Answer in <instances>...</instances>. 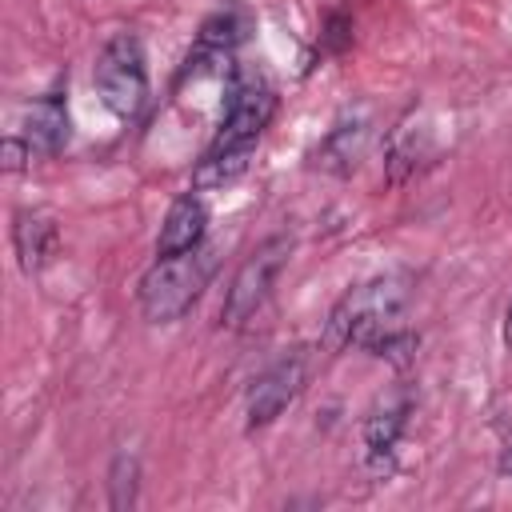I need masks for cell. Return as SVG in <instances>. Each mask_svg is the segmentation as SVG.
<instances>
[{"mask_svg": "<svg viewBox=\"0 0 512 512\" xmlns=\"http://www.w3.org/2000/svg\"><path fill=\"white\" fill-rule=\"evenodd\" d=\"M408 296H412V276L408 272H384V276L352 284L328 312L324 348L328 352L368 348L376 336L396 328V316L408 308Z\"/></svg>", "mask_w": 512, "mask_h": 512, "instance_id": "1", "label": "cell"}, {"mask_svg": "<svg viewBox=\"0 0 512 512\" xmlns=\"http://www.w3.org/2000/svg\"><path fill=\"white\" fill-rule=\"evenodd\" d=\"M216 268V248H192L180 256H156V264L136 284V304L148 324H176L204 292Z\"/></svg>", "mask_w": 512, "mask_h": 512, "instance_id": "2", "label": "cell"}, {"mask_svg": "<svg viewBox=\"0 0 512 512\" xmlns=\"http://www.w3.org/2000/svg\"><path fill=\"white\" fill-rule=\"evenodd\" d=\"M276 88L256 64H232L224 84L220 128L212 136V152H256V140L272 124Z\"/></svg>", "mask_w": 512, "mask_h": 512, "instance_id": "3", "label": "cell"}, {"mask_svg": "<svg viewBox=\"0 0 512 512\" xmlns=\"http://www.w3.org/2000/svg\"><path fill=\"white\" fill-rule=\"evenodd\" d=\"M92 84L96 96L104 100V108L120 120L136 116L144 108L148 96V60H144V44L136 32H112L92 64Z\"/></svg>", "mask_w": 512, "mask_h": 512, "instance_id": "4", "label": "cell"}, {"mask_svg": "<svg viewBox=\"0 0 512 512\" xmlns=\"http://www.w3.org/2000/svg\"><path fill=\"white\" fill-rule=\"evenodd\" d=\"M288 252H292V240L288 236H268L264 244H256L244 264L236 268L228 292H224V304H220V324L224 328H244L268 300L280 268L288 264Z\"/></svg>", "mask_w": 512, "mask_h": 512, "instance_id": "5", "label": "cell"}, {"mask_svg": "<svg viewBox=\"0 0 512 512\" xmlns=\"http://www.w3.org/2000/svg\"><path fill=\"white\" fill-rule=\"evenodd\" d=\"M304 380H308V352L304 348H292L284 352L276 364H268L248 396H244V428L256 432V428H268L300 392H304Z\"/></svg>", "mask_w": 512, "mask_h": 512, "instance_id": "6", "label": "cell"}, {"mask_svg": "<svg viewBox=\"0 0 512 512\" xmlns=\"http://www.w3.org/2000/svg\"><path fill=\"white\" fill-rule=\"evenodd\" d=\"M408 412H412V396H408L404 388L380 396V400L368 408L360 436H364V460H368L372 472H388V468H392L396 444H400V436H404V428H408Z\"/></svg>", "mask_w": 512, "mask_h": 512, "instance_id": "7", "label": "cell"}, {"mask_svg": "<svg viewBox=\"0 0 512 512\" xmlns=\"http://www.w3.org/2000/svg\"><path fill=\"white\" fill-rule=\"evenodd\" d=\"M12 248H16V264L24 276L44 272L56 252H60V224L52 212L44 208H20L12 216Z\"/></svg>", "mask_w": 512, "mask_h": 512, "instance_id": "8", "label": "cell"}, {"mask_svg": "<svg viewBox=\"0 0 512 512\" xmlns=\"http://www.w3.org/2000/svg\"><path fill=\"white\" fill-rule=\"evenodd\" d=\"M208 232V204L196 192H184L172 200V208L164 212L160 236H156V256H180L204 244Z\"/></svg>", "mask_w": 512, "mask_h": 512, "instance_id": "9", "label": "cell"}, {"mask_svg": "<svg viewBox=\"0 0 512 512\" xmlns=\"http://www.w3.org/2000/svg\"><path fill=\"white\" fill-rule=\"evenodd\" d=\"M364 148H368V120L364 116H344L324 132V140L312 152V164L332 172V176H348V172H356Z\"/></svg>", "mask_w": 512, "mask_h": 512, "instance_id": "10", "label": "cell"}, {"mask_svg": "<svg viewBox=\"0 0 512 512\" xmlns=\"http://www.w3.org/2000/svg\"><path fill=\"white\" fill-rule=\"evenodd\" d=\"M24 140L36 156H56L68 144V100L64 92H44L24 108Z\"/></svg>", "mask_w": 512, "mask_h": 512, "instance_id": "11", "label": "cell"}, {"mask_svg": "<svg viewBox=\"0 0 512 512\" xmlns=\"http://www.w3.org/2000/svg\"><path fill=\"white\" fill-rule=\"evenodd\" d=\"M248 36V16L244 12H236V8H220V12H212L204 24H200V32H196V48L188 52V68L180 72V76H188L192 68H200L204 60H220V56H228L240 40Z\"/></svg>", "mask_w": 512, "mask_h": 512, "instance_id": "12", "label": "cell"}, {"mask_svg": "<svg viewBox=\"0 0 512 512\" xmlns=\"http://www.w3.org/2000/svg\"><path fill=\"white\" fill-rule=\"evenodd\" d=\"M252 164V152H204V160L196 164L192 172V188L196 192H216V188H228L236 184Z\"/></svg>", "mask_w": 512, "mask_h": 512, "instance_id": "13", "label": "cell"}, {"mask_svg": "<svg viewBox=\"0 0 512 512\" xmlns=\"http://www.w3.org/2000/svg\"><path fill=\"white\" fill-rule=\"evenodd\" d=\"M136 492H140V460L132 452H116L108 468V508L112 512L136 508Z\"/></svg>", "mask_w": 512, "mask_h": 512, "instance_id": "14", "label": "cell"}, {"mask_svg": "<svg viewBox=\"0 0 512 512\" xmlns=\"http://www.w3.org/2000/svg\"><path fill=\"white\" fill-rule=\"evenodd\" d=\"M416 336L412 332H404V328H388L384 336H376L372 344H368V352H376L380 360H388V364H396V368H404V364H412V356H416Z\"/></svg>", "mask_w": 512, "mask_h": 512, "instance_id": "15", "label": "cell"}, {"mask_svg": "<svg viewBox=\"0 0 512 512\" xmlns=\"http://www.w3.org/2000/svg\"><path fill=\"white\" fill-rule=\"evenodd\" d=\"M28 160H32V144L24 136H4L0 140V168L4 172H24Z\"/></svg>", "mask_w": 512, "mask_h": 512, "instance_id": "16", "label": "cell"}, {"mask_svg": "<svg viewBox=\"0 0 512 512\" xmlns=\"http://www.w3.org/2000/svg\"><path fill=\"white\" fill-rule=\"evenodd\" d=\"M344 28H348L344 16H328V44H332V48H344V44H348V32H344Z\"/></svg>", "mask_w": 512, "mask_h": 512, "instance_id": "17", "label": "cell"}, {"mask_svg": "<svg viewBox=\"0 0 512 512\" xmlns=\"http://www.w3.org/2000/svg\"><path fill=\"white\" fill-rule=\"evenodd\" d=\"M500 476H508V480H512V440H508V448L500 452Z\"/></svg>", "mask_w": 512, "mask_h": 512, "instance_id": "18", "label": "cell"}, {"mask_svg": "<svg viewBox=\"0 0 512 512\" xmlns=\"http://www.w3.org/2000/svg\"><path fill=\"white\" fill-rule=\"evenodd\" d=\"M504 348L512 352V304H508V312H504Z\"/></svg>", "mask_w": 512, "mask_h": 512, "instance_id": "19", "label": "cell"}]
</instances>
